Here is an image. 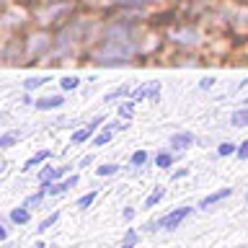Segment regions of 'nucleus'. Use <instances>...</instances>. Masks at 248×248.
<instances>
[{
    "mask_svg": "<svg viewBox=\"0 0 248 248\" xmlns=\"http://www.w3.org/2000/svg\"><path fill=\"white\" fill-rule=\"evenodd\" d=\"M132 54H135V46H132L129 36H122L114 39V34H106V44L98 49V60L104 62V65H124V62L132 60Z\"/></svg>",
    "mask_w": 248,
    "mask_h": 248,
    "instance_id": "nucleus-1",
    "label": "nucleus"
},
{
    "mask_svg": "<svg viewBox=\"0 0 248 248\" xmlns=\"http://www.w3.org/2000/svg\"><path fill=\"white\" fill-rule=\"evenodd\" d=\"M191 215V207H178V209H173V212H168L166 217H160L158 222H153L150 225V230H155V228H163V230H176L178 225H181L186 217Z\"/></svg>",
    "mask_w": 248,
    "mask_h": 248,
    "instance_id": "nucleus-2",
    "label": "nucleus"
},
{
    "mask_svg": "<svg viewBox=\"0 0 248 248\" xmlns=\"http://www.w3.org/2000/svg\"><path fill=\"white\" fill-rule=\"evenodd\" d=\"M101 122H104V116H98V119H93L91 124H85L83 129H75L70 140H73L75 145H80V142H85V140H91V137H93V132L98 129V124H101Z\"/></svg>",
    "mask_w": 248,
    "mask_h": 248,
    "instance_id": "nucleus-3",
    "label": "nucleus"
},
{
    "mask_svg": "<svg viewBox=\"0 0 248 248\" xmlns=\"http://www.w3.org/2000/svg\"><path fill=\"white\" fill-rule=\"evenodd\" d=\"M116 129H127V124L111 122V124H108V127H106L104 132H98V135L93 137V145H96V147H104V145H108V142H111V137H114V132H116Z\"/></svg>",
    "mask_w": 248,
    "mask_h": 248,
    "instance_id": "nucleus-4",
    "label": "nucleus"
},
{
    "mask_svg": "<svg viewBox=\"0 0 248 248\" xmlns=\"http://www.w3.org/2000/svg\"><path fill=\"white\" fill-rule=\"evenodd\" d=\"M132 96H135L137 101H142V98H153V101H158V96H160V83H150V85H142V88L132 91Z\"/></svg>",
    "mask_w": 248,
    "mask_h": 248,
    "instance_id": "nucleus-5",
    "label": "nucleus"
},
{
    "mask_svg": "<svg viewBox=\"0 0 248 248\" xmlns=\"http://www.w3.org/2000/svg\"><path fill=\"white\" fill-rule=\"evenodd\" d=\"M62 104H65V98H62V96H42V98L34 101V106L39 108V111H52V108H57Z\"/></svg>",
    "mask_w": 248,
    "mask_h": 248,
    "instance_id": "nucleus-6",
    "label": "nucleus"
},
{
    "mask_svg": "<svg viewBox=\"0 0 248 248\" xmlns=\"http://www.w3.org/2000/svg\"><path fill=\"white\" fill-rule=\"evenodd\" d=\"M170 145L178 147V150H186L189 145H194V135L191 132H176V135L170 137Z\"/></svg>",
    "mask_w": 248,
    "mask_h": 248,
    "instance_id": "nucleus-7",
    "label": "nucleus"
},
{
    "mask_svg": "<svg viewBox=\"0 0 248 248\" xmlns=\"http://www.w3.org/2000/svg\"><path fill=\"white\" fill-rule=\"evenodd\" d=\"M75 184H78V176H67L65 181H60V184H49V186H44V189H46V194H60V191L73 189Z\"/></svg>",
    "mask_w": 248,
    "mask_h": 248,
    "instance_id": "nucleus-8",
    "label": "nucleus"
},
{
    "mask_svg": "<svg viewBox=\"0 0 248 248\" xmlns=\"http://www.w3.org/2000/svg\"><path fill=\"white\" fill-rule=\"evenodd\" d=\"M230 189H220V191H215V194H209V197H204V199H202V209H207V207H212V204H217V202H222L225 197H230Z\"/></svg>",
    "mask_w": 248,
    "mask_h": 248,
    "instance_id": "nucleus-9",
    "label": "nucleus"
},
{
    "mask_svg": "<svg viewBox=\"0 0 248 248\" xmlns=\"http://www.w3.org/2000/svg\"><path fill=\"white\" fill-rule=\"evenodd\" d=\"M49 80H52V75H34V78H26V80H23V88L36 91V88H42V85H46Z\"/></svg>",
    "mask_w": 248,
    "mask_h": 248,
    "instance_id": "nucleus-10",
    "label": "nucleus"
},
{
    "mask_svg": "<svg viewBox=\"0 0 248 248\" xmlns=\"http://www.w3.org/2000/svg\"><path fill=\"white\" fill-rule=\"evenodd\" d=\"M49 150H39L36 155H31V158L26 160V166H21L23 170H31V168H34V166H39V163H44V160H49Z\"/></svg>",
    "mask_w": 248,
    "mask_h": 248,
    "instance_id": "nucleus-11",
    "label": "nucleus"
},
{
    "mask_svg": "<svg viewBox=\"0 0 248 248\" xmlns=\"http://www.w3.org/2000/svg\"><path fill=\"white\" fill-rule=\"evenodd\" d=\"M246 104H248V101H246ZM230 124H232V127H246V124H248V106L238 108V111L230 116Z\"/></svg>",
    "mask_w": 248,
    "mask_h": 248,
    "instance_id": "nucleus-12",
    "label": "nucleus"
},
{
    "mask_svg": "<svg viewBox=\"0 0 248 248\" xmlns=\"http://www.w3.org/2000/svg\"><path fill=\"white\" fill-rule=\"evenodd\" d=\"M29 217H31V212H29V207H26V204H23L21 209H13V212H11V220H13V222H18V225H26V222H29Z\"/></svg>",
    "mask_w": 248,
    "mask_h": 248,
    "instance_id": "nucleus-13",
    "label": "nucleus"
},
{
    "mask_svg": "<svg viewBox=\"0 0 248 248\" xmlns=\"http://www.w3.org/2000/svg\"><path fill=\"white\" fill-rule=\"evenodd\" d=\"M78 85H80V78H78V75H65V78L60 80V88H62V91H75Z\"/></svg>",
    "mask_w": 248,
    "mask_h": 248,
    "instance_id": "nucleus-14",
    "label": "nucleus"
},
{
    "mask_svg": "<svg viewBox=\"0 0 248 248\" xmlns=\"http://www.w3.org/2000/svg\"><path fill=\"white\" fill-rule=\"evenodd\" d=\"M21 140V132H5V135H0V147H11Z\"/></svg>",
    "mask_w": 248,
    "mask_h": 248,
    "instance_id": "nucleus-15",
    "label": "nucleus"
},
{
    "mask_svg": "<svg viewBox=\"0 0 248 248\" xmlns=\"http://www.w3.org/2000/svg\"><path fill=\"white\" fill-rule=\"evenodd\" d=\"M163 194H166V186H158V189H155L150 197L145 199V207H155V204H158V202L163 199Z\"/></svg>",
    "mask_w": 248,
    "mask_h": 248,
    "instance_id": "nucleus-16",
    "label": "nucleus"
},
{
    "mask_svg": "<svg viewBox=\"0 0 248 248\" xmlns=\"http://www.w3.org/2000/svg\"><path fill=\"white\" fill-rule=\"evenodd\" d=\"M132 88L129 85H119V88H114L111 93H106V101H114V98H124V96H129Z\"/></svg>",
    "mask_w": 248,
    "mask_h": 248,
    "instance_id": "nucleus-17",
    "label": "nucleus"
},
{
    "mask_svg": "<svg viewBox=\"0 0 248 248\" xmlns=\"http://www.w3.org/2000/svg\"><path fill=\"white\" fill-rule=\"evenodd\" d=\"M170 163H173V155H168V153H158V158H155V166L158 168H168Z\"/></svg>",
    "mask_w": 248,
    "mask_h": 248,
    "instance_id": "nucleus-18",
    "label": "nucleus"
},
{
    "mask_svg": "<svg viewBox=\"0 0 248 248\" xmlns=\"http://www.w3.org/2000/svg\"><path fill=\"white\" fill-rule=\"evenodd\" d=\"M116 170H119V166H116V163H106V166H98V168H96V173H98V176H111V173H116Z\"/></svg>",
    "mask_w": 248,
    "mask_h": 248,
    "instance_id": "nucleus-19",
    "label": "nucleus"
},
{
    "mask_svg": "<svg viewBox=\"0 0 248 248\" xmlns=\"http://www.w3.org/2000/svg\"><path fill=\"white\" fill-rule=\"evenodd\" d=\"M57 220H60V212H52L49 217H44V220H42V225H39V228H36V230H39V232H42V230H46V228H52V225H54V222H57Z\"/></svg>",
    "mask_w": 248,
    "mask_h": 248,
    "instance_id": "nucleus-20",
    "label": "nucleus"
},
{
    "mask_svg": "<svg viewBox=\"0 0 248 248\" xmlns=\"http://www.w3.org/2000/svg\"><path fill=\"white\" fill-rule=\"evenodd\" d=\"M173 39H178L181 44H194L197 34H194V31H181V34H173Z\"/></svg>",
    "mask_w": 248,
    "mask_h": 248,
    "instance_id": "nucleus-21",
    "label": "nucleus"
},
{
    "mask_svg": "<svg viewBox=\"0 0 248 248\" xmlns=\"http://www.w3.org/2000/svg\"><path fill=\"white\" fill-rule=\"evenodd\" d=\"M135 246H137V232L129 228V230H127V238H124V243H122L119 248H135Z\"/></svg>",
    "mask_w": 248,
    "mask_h": 248,
    "instance_id": "nucleus-22",
    "label": "nucleus"
},
{
    "mask_svg": "<svg viewBox=\"0 0 248 248\" xmlns=\"http://www.w3.org/2000/svg\"><path fill=\"white\" fill-rule=\"evenodd\" d=\"M44 194H46V189H42V191H36L34 197H29L26 202H23V204H26V207H34V204H39V202L44 199Z\"/></svg>",
    "mask_w": 248,
    "mask_h": 248,
    "instance_id": "nucleus-23",
    "label": "nucleus"
},
{
    "mask_svg": "<svg viewBox=\"0 0 248 248\" xmlns=\"http://www.w3.org/2000/svg\"><path fill=\"white\" fill-rule=\"evenodd\" d=\"M217 153H220V155H232V153H238V147L232 142H222L220 147H217Z\"/></svg>",
    "mask_w": 248,
    "mask_h": 248,
    "instance_id": "nucleus-24",
    "label": "nucleus"
},
{
    "mask_svg": "<svg viewBox=\"0 0 248 248\" xmlns=\"http://www.w3.org/2000/svg\"><path fill=\"white\" fill-rule=\"evenodd\" d=\"M142 163H147V153L145 150H137L135 155H132V166H142Z\"/></svg>",
    "mask_w": 248,
    "mask_h": 248,
    "instance_id": "nucleus-25",
    "label": "nucleus"
},
{
    "mask_svg": "<svg viewBox=\"0 0 248 248\" xmlns=\"http://www.w3.org/2000/svg\"><path fill=\"white\" fill-rule=\"evenodd\" d=\"M93 199H96V194H85V197H80V199H78V207H80V209H85V207H91L93 204Z\"/></svg>",
    "mask_w": 248,
    "mask_h": 248,
    "instance_id": "nucleus-26",
    "label": "nucleus"
},
{
    "mask_svg": "<svg viewBox=\"0 0 248 248\" xmlns=\"http://www.w3.org/2000/svg\"><path fill=\"white\" fill-rule=\"evenodd\" d=\"M238 158H240V160L248 158V140H246V142H240V147H238Z\"/></svg>",
    "mask_w": 248,
    "mask_h": 248,
    "instance_id": "nucleus-27",
    "label": "nucleus"
},
{
    "mask_svg": "<svg viewBox=\"0 0 248 248\" xmlns=\"http://www.w3.org/2000/svg\"><path fill=\"white\" fill-rule=\"evenodd\" d=\"M114 3H122V5H142V3H153V0H114Z\"/></svg>",
    "mask_w": 248,
    "mask_h": 248,
    "instance_id": "nucleus-28",
    "label": "nucleus"
},
{
    "mask_svg": "<svg viewBox=\"0 0 248 248\" xmlns=\"http://www.w3.org/2000/svg\"><path fill=\"white\" fill-rule=\"evenodd\" d=\"M212 85H215V78H212V75H209V78H202V83H199V88H204V91H207V88H212Z\"/></svg>",
    "mask_w": 248,
    "mask_h": 248,
    "instance_id": "nucleus-29",
    "label": "nucleus"
},
{
    "mask_svg": "<svg viewBox=\"0 0 248 248\" xmlns=\"http://www.w3.org/2000/svg\"><path fill=\"white\" fill-rule=\"evenodd\" d=\"M5 235H8V232H5V228H3V225H0V240H5Z\"/></svg>",
    "mask_w": 248,
    "mask_h": 248,
    "instance_id": "nucleus-30",
    "label": "nucleus"
},
{
    "mask_svg": "<svg viewBox=\"0 0 248 248\" xmlns=\"http://www.w3.org/2000/svg\"><path fill=\"white\" fill-rule=\"evenodd\" d=\"M49 3H54V0H49Z\"/></svg>",
    "mask_w": 248,
    "mask_h": 248,
    "instance_id": "nucleus-31",
    "label": "nucleus"
},
{
    "mask_svg": "<svg viewBox=\"0 0 248 248\" xmlns=\"http://www.w3.org/2000/svg\"><path fill=\"white\" fill-rule=\"evenodd\" d=\"M36 248H39V246H36Z\"/></svg>",
    "mask_w": 248,
    "mask_h": 248,
    "instance_id": "nucleus-32",
    "label": "nucleus"
}]
</instances>
